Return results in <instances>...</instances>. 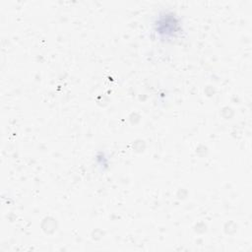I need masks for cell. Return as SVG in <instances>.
I'll use <instances>...</instances> for the list:
<instances>
[{
	"label": "cell",
	"instance_id": "1",
	"mask_svg": "<svg viewBox=\"0 0 252 252\" xmlns=\"http://www.w3.org/2000/svg\"><path fill=\"white\" fill-rule=\"evenodd\" d=\"M178 22L172 15L160 16L156 23V32L163 37L174 36L178 32Z\"/></svg>",
	"mask_w": 252,
	"mask_h": 252
}]
</instances>
